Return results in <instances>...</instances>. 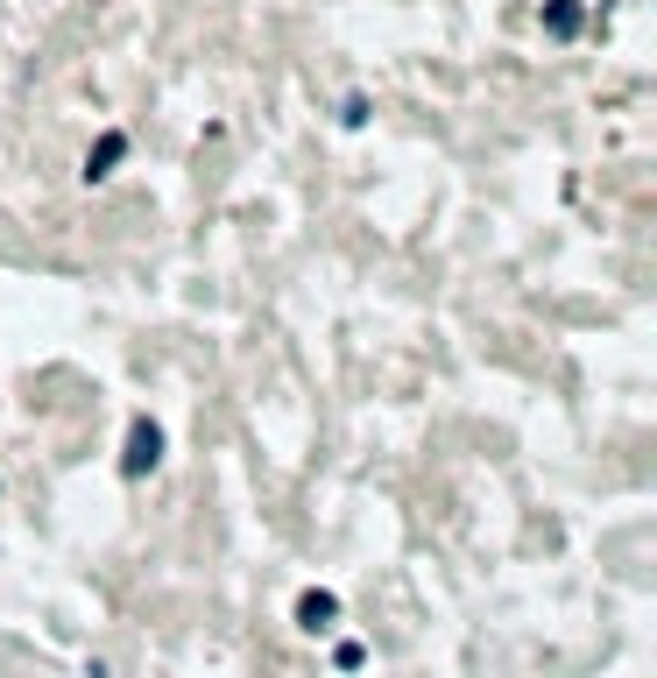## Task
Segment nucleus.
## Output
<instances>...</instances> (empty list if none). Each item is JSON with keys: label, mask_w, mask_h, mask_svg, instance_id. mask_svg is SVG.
<instances>
[{"label": "nucleus", "mask_w": 657, "mask_h": 678, "mask_svg": "<svg viewBox=\"0 0 657 678\" xmlns=\"http://www.w3.org/2000/svg\"><path fill=\"white\" fill-rule=\"evenodd\" d=\"M156 460H163V431L148 425V417H134V425H128V452H121V474H128V480H142Z\"/></svg>", "instance_id": "f257e3e1"}, {"label": "nucleus", "mask_w": 657, "mask_h": 678, "mask_svg": "<svg viewBox=\"0 0 657 678\" xmlns=\"http://www.w3.org/2000/svg\"><path fill=\"white\" fill-rule=\"evenodd\" d=\"M121 156H128V134H121V128H107V134L93 142V156H85V185H107Z\"/></svg>", "instance_id": "f03ea898"}, {"label": "nucleus", "mask_w": 657, "mask_h": 678, "mask_svg": "<svg viewBox=\"0 0 657 678\" xmlns=\"http://www.w3.org/2000/svg\"><path fill=\"white\" fill-rule=\"evenodd\" d=\"M333 622H339V600L311 586V594L297 600V629H311V637H319V629H333Z\"/></svg>", "instance_id": "7ed1b4c3"}, {"label": "nucleus", "mask_w": 657, "mask_h": 678, "mask_svg": "<svg viewBox=\"0 0 657 678\" xmlns=\"http://www.w3.org/2000/svg\"><path fill=\"white\" fill-rule=\"evenodd\" d=\"M333 665H339V671H361V665H368V651H361V643H339Z\"/></svg>", "instance_id": "39448f33"}, {"label": "nucleus", "mask_w": 657, "mask_h": 678, "mask_svg": "<svg viewBox=\"0 0 657 678\" xmlns=\"http://www.w3.org/2000/svg\"><path fill=\"white\" fill-rule=\"evenodd\" d=\"M580 22H587V8H580V0H551L545 8V36H580Z\"/></svg>", "instance_id": "20e7f679"}]
</instances>
